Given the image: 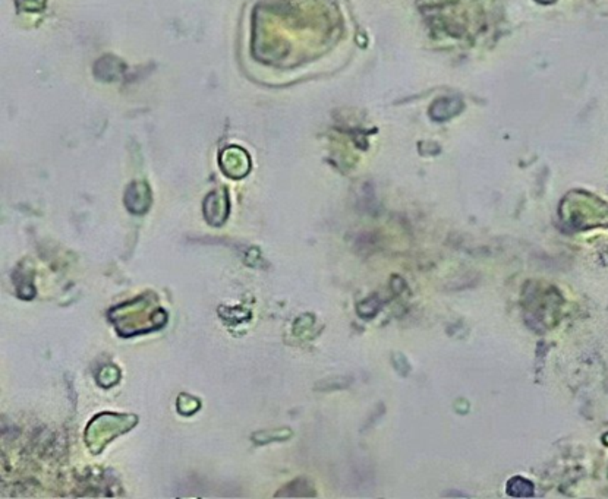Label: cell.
I'll return each instance as SVG.
<instances>
[{
  "mask_svg": "<svg viewBox=\"0 0 608 499\" xmlns=\"http://www.w3.org/2000/svg\"><path fill=\"white\" fill-rule=\"evenodd\" d=\"M462 109H463V103L459 97H444L437 100L431 106L430 116L434 119V121L443 122V121H449V119L459 114Z\"/></svg>",
  "mask_w": 608,
  "mask_h": 499,
  "instance_id": "6da1fadb",
  "label": "cell"
},
{
  "mask_svg": "<svg viewBox=\"0 0 608 499\" xmlns=\"http://www.w3.org/2000/svg\"><path fill=\"white\" fill-rule=\"evenodd\" d=\"M222 164H237V179L242 177L249 170V157L246 151L241 150L239 147H230L223 153V157L220 158Z\"/></svg>",
  "mask_w": 608,
  "mask_h": 499,
  "instance_id": "7a4b0ae2",
  "label": "cell"
},
{
  "mask_svg": "<svg viewBox=\"0 0 608 499\" xmlns=\"http://www.w3.org/2000/svg\"><path fill=\"white\" fill-rule=\"evenodd\" d=\"M538 4H543V5H550V4H554L555 0H536Z\"/></svg>",
  "mask_w": 608,
  "mask_h": 499,
  "instance_id": "3957f363",
  "label": "cell"
}]
</instances>
